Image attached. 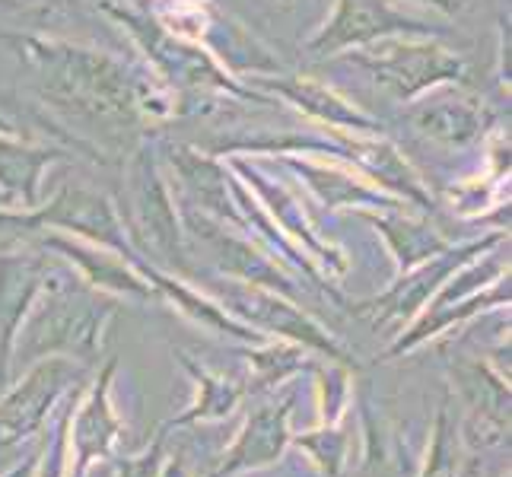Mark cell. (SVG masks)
<instances>
[{
    "mask_svg": "<svg viewBox=\"0 0 512 477\" xmlns=\"http://www.w3.org/2000/svg\"><path fill=\"white\" fill-rule=\"evenodd\" d=\"M392 23H401V20H395L379 0H341V10L331 23V39H319L315 48H338L347 42H360L388 29Z\"/></svg>",
    "mask_w": 512,
    "mask_h": 477,
    "instance_id": "6da1fadb",
    "label": "cell"
},
{
    "mask_svg": "<svg viewBox=\"0 0 512 477\" xmlns=\"http://www.w3.org/2000/svg\"><path fill=\"white\" fill-rule=\"evenodd\" d=\"M433 4H446V7H452V4H455V0H433Z\"/></svg>",
    "mask_w": 512,
    "mask_h": 477,
    "instance_id": "3957f363",
    "label": "cell"
},
{
    "mask_svg": "<svg viewBox=\"0 0 512 477\" xmlns=\"http://www.w3.org/2000/svg\"><path fill=\"white\" fill-rule=\"evenodd\" d=\"M420 128L446 140H465L478 128V115L468 105H436L433 112L427 109V115L420 118Z\"/></svg>",
    "mask_w": 512,
    "mask_h": 477,
    "instance_id": "7a4b0ae2",
    "label": "cell"
}]
</instances>
